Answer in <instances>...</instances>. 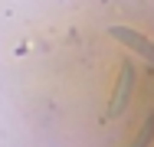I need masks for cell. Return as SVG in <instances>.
Wrapping results in <instances>:
<instances>
[{
	"label": "cell",
	"instance_id": "obj_1",
	"mask_svg": "<svg viewBox=\"0 0 154 147\" xmlns=\"http://www.w3.org/2000/svg\"><path fill=\"white\" fill-rule=\"evenodd\" d=\"M131 88H134V69H131V62H122L118 82H115V92H112V98H108V105L102 111V121H115V118L125 115V108L131 101Z\"/></svg>",
	"mask_w": 154,
	"mask_h": 147
},
{
	"label": "cell",
	"instance_id": "obj_3",
	"mask_svg": "<svg viewBox=\"0 0 154 147\" xmlns=\"http://www.w3.org/2000/svg\"><path fill=\"white\" fill-rule=\"evenodd\" d=\"M154 141V115H148L144 121H141V128H138V134H134V141L128 147H151Z\"/></svg>",
	"mask_w": 154,
	"mask_h": 147
},
{
	"label": "cell",
	"instance_id": "obj_2",
	"mask_svg": "<svg viewBox=\"0 0 154 147\" xmlns=\"http://www.w3.org/2000/svg\"><path fill=\"white\" fill-rule=\"evenodd\" d=\"M112 39L115 43H122L125 49H131L134 56H141L144 62H151L154 65V39H148L141 29H131V26H112Z\"/></svg>",
	"mask_w": 154,
	"mask_h": 147
}]
</instances>
